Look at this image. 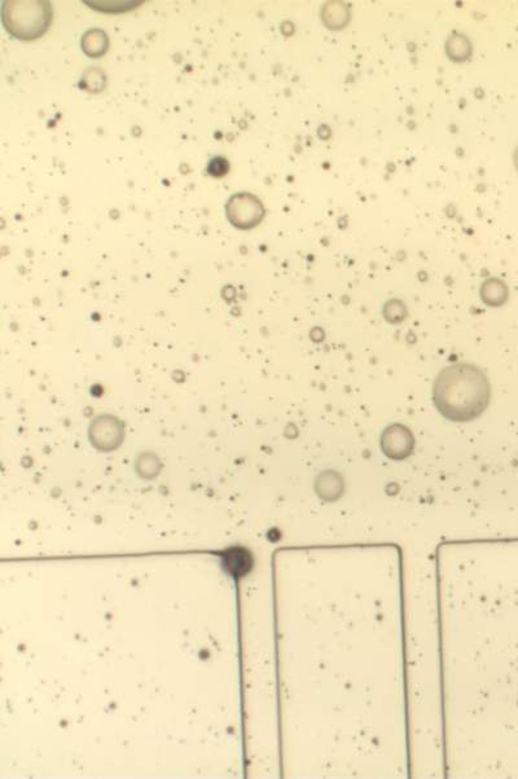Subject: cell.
<instances>
[{"mask_svg": "<svg viewBox=\"0 0 518 779\" xmlns=\"http://www.w3.org/2000/svg\"><path fill=\"white\" fill-rule=\"evenodd\" d=\"M3 21L9 32L18 39L33 40L46 32L51 9L44 2H9L4 4Z\"/></svg>", "mask_w": 518, "mask_h": 779, "instance_id": "6da1fadb", "label": "cell"}, {"mask_svg": "<svg viewBox=\"0 0 518 779\" xmlns=\"http://www.w3.org/2000/svg\"><path fill=\"white\" fill-rule=\"evenodd\" d=\"M264 206L251 193L235 194L229 201L228 218L239 228H252L264 218Z\"/></svg>", "mask_w": 518, "mask_h": 779, "instance_id": "7a4b0ae2", "label": "cell"}, {"mask_svg": "<svg viewBox=\"0 0 518 779\" xmlns=\"http://www.w3.org/2000/svg\"><path fill=\"white\" fill-rule=\"evenodd\" d=\"M82 47L88 56L99 57L105 54L108 49L107 34L102 32V30H89L82 41Z\"/></svg>", "mask_w": 518, "mask_h": 779, "instance_id": "3957f363", "label": "cell"}, {"mask_svg": "<svg viewBox=\"0 0 518 779\" xmlns=\"http://www.w3.org/2000/svg\"><path fill=\"white\" fill-rule=\"evenodd\" d=\"M229 169V162L222 159V157H216V159L210 161L208 170L210 175L223 177L228 174Z\"/></svg>", "mask_w": 518, "mask_h": 779, "instance_id": "277c9868", "label": "cell"}]
</instances>
